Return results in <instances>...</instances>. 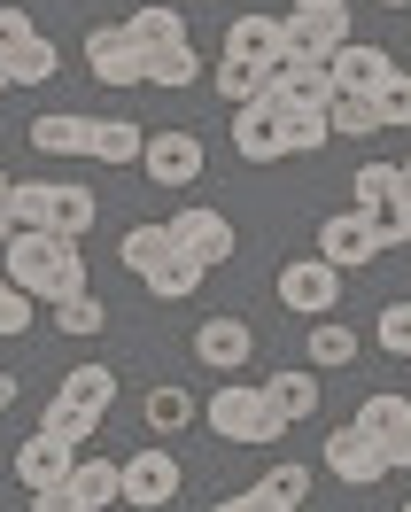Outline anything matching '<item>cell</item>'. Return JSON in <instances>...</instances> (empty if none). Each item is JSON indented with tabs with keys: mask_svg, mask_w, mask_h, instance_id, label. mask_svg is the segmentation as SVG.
Masks as SVG:
<instances>
[{
	"mask_svg": "<svg viewBox=\"0 0 411 512\" xmlns=\"http://www.w3.org/2000/svg\"><path fill=\"white\" fill-rule=\"evenodd\" d=\"M373 8H411V0H373Z\"/></svg>",
	"mask_w": 411,
	"mask_h": 512,
	"instance_id": "47",
	"label": "cell"
},
{
	"mask_svg": "<svg viewBox=\"0 0 411 512\" xmlns=\"http://www.w3.org/2000/svg\"><path fill=\"white\" fill-rule=\"evenodd\" d=\"M94 218H101L94 187H55V233H63V241H86Z\"/></svg>",
	"mask_w": 411,
	"mask_h": 512,
	"instance_id": "30",
	"label": "cell"
},
{
	"mask_svg": "<svg viewBox=\"0 0 411 512\" xmlns=\"http://www.w3.org/2000/svg\"><path fill=\"white\" fill-rule=\"evenodd\" d=\"M125 39L140 47V63H148L163 47H187V16H179V8H156V0H148V8H125Z\"/></svg>",
	"mask_w": 411,
	"mask_h": 512,
	"instance_id": "17",
	"label": "cell"
},
{
	"mask_svg": "<svg viewBox=\"0 0 411 512\" xmlns=\"http://www.w3.org/2000/svg\"><path fill=\"white\" fill-rule=\"evenodd\" d=\"M295 8H349V0H295Z\"/></svg>",
	"mask_w": 411,
	"mask_h": 512,
	"instance_id": "46",
	"label": "cell"
},
{
	"mask_svg": "<svg viewBox=\"0 0 411 512\" xmlns=\"http://www.w3.org/2000/svg\"><path fill=\"white\" fill-rule=\"evenodd\" d=\"M70 466H78V443H55V435H32V443L16 450V481H24V489H63L70 481Z\"/></svg>",
	"mask_w": 411,
	"mask_h": 512,
	"instance_id": "16",
	"label": "cell"
},
{
	"mask_svg": "<svg viewBox=\"0 0 411 512\" xmlns=\"http://www.w3.org/2000/svg\"><path fill=\"white\" fill-rule=\"evenodd\" d=\"M334 47H349V8H287L280 16V55L326 63Z\"/></svg>",
	"mask_w": 411,
	"mask_h": 512,
	"instance_id": "5",
	"label": "cell"
},
{
	"mask_svg": "<svg viewBox=\"0 0 411 512\" xmlns=\"http://www.w3.org/2000/svg\"><path fill=\"white\" fill-rule=\"evenodd\" d=\"M163 225H171V241H179L194 264H210V272L233 256V218H225V210H202V202H187L179 218H163Z\"/></svg>",
	"mask_w": 411,
	"mask_h": 512,
	"instance_id": "8",
	"label": "cell"
},
{
	"mask_svg": "<svg viewBox=\"0 0 411 512\" xmlns=\"http://www.w3.org/2000/svg\"><path fill=\"white\" fill-rule=\"evenodd\" d=\"M0 86H8V70H0Z\"/></svg>",
	"mask_w": 411,
	"mask_h": 512,
	"instance_id": "50",
	"label": "cell"
},
{
	"mask_svg": "<svg viewBox=\"0 0 411 512\" xmlns=\"http://www.w3.org/2000/svg\"><path fill=\"white\" fill-rule=\"evenodd\" d=\"M303 497H311V466H272L256 489H241V497H225L210 512H295Z\"/></svg>",
	"mask_w": 411,
	"mask_h": 512,
	"instance_id": "13",
	"label": "cell"
},
{
	"mask_svg": "<svg viewBox=\"0 0 411 512\" xmlns=\"http://www.w3.org/2000/svg\"><path fill=\"white\" fill-rule=\"evenodd\" d=\"M140 148H148V125H132V117H94V140H86L94 163L125 171V163H140Z\"/></svg>",
	"mask_w": 411,
	"mask_h": 512,
	"instance_id": "20",
	"label": "cell"
},
{
	"mask_svg": "<svg viewBox=\"0 0 411 512\" xmlns=\"http://www.w3.org/2000/svg\"><path fill=\"white\" fill-rule=\"evenodd\" d=\"M225 63L272 70V63H280V16H264V8L233 16V24H225Z\"/></svg>",
	"mask_w": 411,
	"mask_h": 512,
	"instance_id": "15",
	"label": "cell"
},
{
	"mask_svg": "<svg viewBox=\"0 0 411 512\" xmlns=\"http://www.w3.org/2000/svg\"><path fill=\"white\" fill-rule=\"evenodd\" d=\"M24 39H32V8H8V0H0V63H8Z\"/></svg>",
	"mask_w": 411,
	"mask_h": 512,
	"instance_id": "41",
	"label": "cell"
},
{
	"mask_svg": "<svg viewBox=\"0 0 411 512\" xmlns=\"http://www.w3.org/2000/svg\"><path fill=\"white\" fill-rule=\"evenodd\" d=\"M202 140H194L187 125H163V132H148V148H140V171H148V179H156V187H194V179H202Z\"/></svg>",
	"mask_w": 411,
	"mask_h": 512,
	"instance_id": "6",
	"label": "cell"
},
{
	"mask_svg": "<svg viewBox=\"0 0 411 512\" xmlns=\"http://www.w3.org/2000/svg\"><path fill=\"white\" fill-rule=\"evenodd\" d=\"M326 125H334V140H373V132H380L373 94H334V101H326Z\"/></svg>",
	"mask_w": 411,
	"mask_h": 512,
	"instance_id": "29",
	"label": "cell"
},
{
	"mask_svg": "<svg viewBox=\"0 0 411 512\" xmlns=\"http://www.w3.org/2000/svg\"><path fill=\"white\" fill-rule=\"evenodd\" d=\"M280 303H287L303 326L326 319V311L342 303V272H334L326 256H287V264H280Z\"/></svg>",
	"mask_w": 411,
	"mask_h": 512,
	"instance_id": "4",
	"label": "cell"
},
{
	"mask_svg": "<svg viewBox=\"0 0 411 512\" xmlns=\"http://www.w3.org/2000/svg\"><path fill=\"white\" fill-rule=\"evenodd\" d=\"M8 86H47V78H55V70H63V47H55V39H24V47H16V55H8Z\"/></svg>",
	"mask_w": 411,
	"mask_h": 512,
	"instance_id": "24",
	"label": "cell"
},
{
	"mask_svg": "<svg viewBox=\"0 0 411 512\" xmlns=\"http://www.w3.org/2000/svg\"><path fill=\"white\" fill-rule=\"evenodd\" d=\"M311 256H326L334 272H357V264H373V256H380L373 218H365V210H334V218L318 225V249H311Z\"/></svg>",
	"mask_w": 411,
	"mask_h": 512,
	"instance_id": "9",
	"label": "cell"
},
{
	"mask_svg": "<svg viewBox=\"0 0 411 512\" xmlns=\"http://www.w3.org/2000/svg\"><path fill=\"white\" fill-rule=\"evenodd\" d=\"M86 140H94V117H39L32 125V148L39 156H86Z\"/></svg>",
	"mask_w": 411,
	"mask_h": 512,
	"instance_id": "25",
	"label": "cell"
},
{
	"mask_svg": "<svg viewBox=\"0 0 411 512\" xmlns=\"http://www.w3.org/2000/svg\"><path fill=\"white\" fill-rule=\"evenodd\" d=\"M349 357H357V334H349L342 319H311V365L334 373V365H349Z\"/></svg>",
	"mask_w": 411,
	"mask_h": 512,
	"instance_id": "35",
	"label": "cell"
},
{
	"mask_svg": "<svg viewBox=\"0 0 411 512\" xmlns=\"http://www.w3.org/2000/svg\"><path fill=\"white\" fill-rule=\"evenodd\" d=\"M396 171H404V194H411V163H396Z\"/></svg>",
	"mask_w": 411,
	"mask_h": 512,
	"instance_id": "48",
	"label": "cell"
},
{
	"mask_svg": "<svg viewBox=\"0 0 411 512\" xmlns=\"http://www.w3.org/2000/svg\"><path fill=\"white\" fill-rule=\"evenodd\" d=\"M373 342L388 357H411V303H388V311H380V319H373Z\"/></svg>",
	"mask_w": 411,
	"mask_h": 512,
	"instance_id": "40",
	"label": "cell"
},
{
	"mask_svg": "<svg viewBox=\"0 0 411 512\" xmlns=\"http://www.w3.org/2000/svg\"><path fill=\"white\" fill-rule=\"evenodd\" d=\"M256 388H264V404H272V412H280L287 427L318 412V381H311V365H280V373H264Z\"/></svg>",
	"mask_w": 411,
	"mask_h": 512,
	"instance_id": "18",
	"label": "cell"
},
{
	"mask_svg": "<svg viewBox=\"0 0 411 512\" xmlns=\"http://www.w3.org/2000/svg\"><path fill=\"white\" fill-rule=\"evenodd\" d=\"M101 412H86V404H70V396H55L47 404V419H39V435H55V443H94Z\"/></svg>",
	"mask_w": 411,
	"mask_h": 512,
	"instance_id": "31",
	"label": "cell"
},
{
	"mask_svg": "<svg viewBox=\"0 0 411 512\" xmlns=\"http://www.w3.org/2000/svg\"><path fill=\"white\" fill-rule=\"evenodd\" d=\"M404 512H411V497H404Z\"/></svg>",
	"mask_w": 411,
	"mask_h": 512,
	"instance_id": "51",
	"label": "cell"
},
{
	"mask_svg": "<svg viewBox=\"0 0 411 512\" xmlns=\"http://www.w3.org/2000/svg\"><path fill=\"white\" fill-rule=\"evenodd\" d=\"M202 419H210V435L218 443H280L287 435V419L264 404V388L256 381H225V388H210V404H202Z\"/></svg>",
	"mask_w": 411,
	"mask_h": 512,
	"instance_id": "2",
	"label": "cell"
},
{
	"mask_svg": "<svg viewBox=\"0 0 411 512\" xmlns=\"http://www.w3.org/2000/svg\"><path fill=\"white\" fill-rule=\"evenodd\" d=\"M148 86H194V78H202V55H194V39L187 47H163V55H148Z\"/></svg>",
	"mask_w": 411,
	"mask_h": 512,
	"instance_id": "34",
	"label": "cell"
},
{
	"mask_svg": "<svg viewBox=\"0 0 411 512\" xmlns=\"http://www.w3.org/2000/svg\"><path fill=\"white\" fill-rule=\"evenodd\" d=\"M326 474L349 481V489H373V481H388V450L373 435H357V427H334L326 435Z\"/></svg>",
	"mask_w": 411,
	"mask_h": 512,
	"instance_id": "10",
	"label": "cell"
},
{
	"mask_svg": "<svg viewBox=\"0 0 411 512\" xmlns=\"http://www.w3.org/2000/svg\"><path fill=\"white\" fill-rule=\"evenodd\" d=\"M140 412H148V427H156V435H179V427H194V419H202V404H194L179 381H163V388H148V404H140Z\"/></svg>",
	"mask_w": 411,
	"mask_h": 512,
	"instance_id": "26",
	"label": "cell"
},
{
	"mask_svg": "<svg viewBox=\"0 0 411 512\" xmlns=\"http://www.w3.org/2000/svg\"><path fill=\"white\" fill-rule=\"evenodd\" d=\"M280 140H287V156H318V148L334 140V125H326V109H287Z\"/></svg>",
	"mask_w": 411,
	"mask_h": 512,
	"instance_id": "32",
	"label": "cell"
},
{
	"mask_svg": "<svg viewBox=\"0 0 411 512\" xmlns=\"http://www.w3.org/2000/svg\"><path fill=\"white\" fill-rule=\"evenodd\" d=\"M404 419H411V404L396 396V388H380V396H365V404H357V419H349V427H357V435H373V443H388Z\"/></svg>",
	"mask_w": 411,
	"mask_h": 512,
	"instance_id": "27",
	"label": "cell"
},
{
	"mask_svg": "<svg viewBox=\"0 0 411 512\" xmlns=\"http://www.w3.org/2000/svg\"><path fill=\"white\" fill-rule=\"evenodd\" d=\"M218 94L233 101V109H249V101H264V94H272V70H249V63H225V70H218Z\"/></svg>",
	"mask_w": 411,
	"mask_h": 512,
	"instance_id": "37",
	"label": "cell"
},
{
	"mask_svg": "<svg viewBox=\"0 0 411 512\" xmlns=\"http://www.w3.org/2000/svg\"><path fill=\"white\" fill-rule=\"evenodd\" d=\"M349 194H357V210H373L380 194H404V171H396V163H365V171H357V179H349Z\"/></svg>",
	"mask_w": 411,
	"mask_h": 512,
	"instance_id": "38",
	"label": "cell"
},
{
	"mask_svg": "<svg viewBox=\"0 0 411 512\" xmlns=\"http://www.w3.org/2000/svg\"><path fill=\"white\" fill-rule=\"evenodd\" d=\"M171 249H179V241H171V225H125V241H117V264H125L132 280H148V272H156Z\"/></svg>",
	"mask_w": 411,
	"mask_h": 512,
	"instance_id": "22",
	"label": "cell"
},
{
	"mask_svg": "<svg viewBox=\"0 0 411 512\" xmlns=\"http://www.w3.org/2000/svg\"><path fill=\"white\" fill-rule=\"evenodd\" d=\"M280 125H287V109H280L272 94L249 101V109H233V148H241V163H280V156H287Z\"/></svg>",
	"mask_w": 411,
	"mask_h": 512,
	"instance_id": "11",
	"label": "cell"
},
{
	"mask_svg": "<svg viewBox=\"0 0 411 512\" xmlns=\"http://www.w3.org/2000/svg\"><path fill=\"white\" fill-rule=\"evenodd\" d=\"M32 512H78V497H70V481H63V489H39V497H32Z\"/></svg>",
	"mask_w": 411,
	"mask_h": 512,
	"instance_id": "44",
	"label": "cell"
},
{
	"mask_svg": "<svg viewBox=\"0 0 411 512\" xmlns=\"http://www.w3.org/2000/svg\"><path fill=\"white\" fill-rule=\"evenodd\" d=\"M0 280L39 295V303H63V295H86V256L63 233H16L0 249Z\"/></svg>",
	"mask_w": 411,
	"mask_h": 512,
	"instance_id": "1",
	"label": "cell"
},
{
	"mask_svg": "<svg viewBox=\"0 0 411 512\" xmlns=\"http://www.w3.org/2000/svg\"><path fill=\"white\" fill-rule=\"evenodd\" d=\"M179 489H187V466H179L163 443H148V450H132V458H125V497H117V505L156 512V505H179Z\"/></svg>",
	"mask_w": 411,
	"mask_h": 512,
	"instance_id": "3",
	"label": "cell"
},
{
	"mask_svg": "<svg viewBox=\"0 0 411 512\" xmlns=\"http://www.w3.org/2000/svg\"><path fill=\"white\" fill-rule=\"evenodd\" d=\"M86 78H101V86H148V70H140V47L125 39V24H94L86 32Z\"/></svg>",
	"mask_w": 411,
	"mask_h": 512,
	"instance_id": "7",
	"label": "cell"
},
{
	"mask_svg": "<svg viewBox=\"0 0 411 512\" xmlns=\"http://www.w3.org/2000/svg\"><path fill=\"white\" fill-rule=\"evenodd\" d=\"M194 357H202L210 373H241L256 357V326L249 319H202L194 326Z\"/></svg>",
	"mask_w": 411,
	"mask_h": 512,
	"instance_id": "12",
	"label": "cell"
},
{
	"mask_svg": "<svg viewBox=\"0 0 411 512\" xmlns=\"http://www.w3.org/2000/svg\"><path fill=\"white\" fill-rule=\"evenodd\" d=\"M380 450H388V474H396V466H411V419H404V427H396Z\"/></svg>",
	"mask_w": 411,
	"mask_h": 512,
	"instance_id": "43",
	"label": "cell"
},
{
	"mask_svg": "<svg viewBox=\"0 0 411 512\" xmlns=\"http://www.w3.org/2000/svg\"><path fill=\"white\" fill-rule=\"evenodd\" d=\"M202 280H210V264H194L187 249H171V256L156 264V272L140 280V288L156 295V303H194V295H202Z\"/></svg>",
	"mask_w": 411,
	"mask_h": 512,
	"instance_id": "21",
	"label": "cell"
},
{
	"mask_svg": "<svg viewBox=\"0 0 411 512\" xmlns=\"http://www.w3.org/2000/svg\"><path fill=\"white\" fill-rule=\"evenodd\" d=\"M55 326L86 342V334H101V326H109V311H101L94 295H63V303H55Z\"/></svg>",
	"mask_w": 411,
	"mask_h": 512,
	"instance_id": "39",
	"label": "cell"
},
{
	"mask_svg": "<svg viewBox=\"0 0 411 512\" xmlns=\"http://www.w3.org/2000/svg\"><path fill=\"white\" fill-rule=\"evenodd\" d=\"M404 365H411V357H404Z\"/></svg>",
	"mask_w": 411,
	"mask_h": 512,
	"instance_id": "52",
	"label": "cell"
},
{
	"mask_svg": "<svg viewBox=\"0 0 411 512\" xmlns=\"http://www.w3.org/2000/svg\"><path fill=\"white\" fill-rule=\"evenodd\" d=\"M388 70H396V55H388V47H373V39H349V47H334V55H326L334 94H373Z\"/></svg>",
	"mask_w": 411,
	"mask_h": 512,
	"instance_id": "14",
	"label": "cell"
},
{
	"mask_svg": "<svg viewBox=\"0 0 411 512\" xmlns=\"http://www.w3.org/2000/svg\"><path fill=\"white\" fill-rule=\"evenodd\" d=\"M24 326H32V295L0 280V334H24Z\"/></svg>",
	"mask_w": 411,
	"mask_h": 512,
	"instance_id": "42",
	"label": "cell"
},
{
	"mask_svg": "<svg viewBox=\"0 0 411 512\" xmlns=\"http://www.w3.org/2000/svg\"><path fill=\"white\" fill-rule=\"evenodd\" d=\"M8 218H16V233H55V179L8 187Z\"/></svg>",
	"mask_w": 411,
	"mask_h": 512,
	"instance_id": "23",
	"label": "cell"
},
{
	"mask_svg": "<svg viewBox=\"0 0 411 512\" xmlns=\"http://www.w3.org/2000/svg\"><path fill=\"white\" fill-rule=\"evenodd\" d=\"M365 218H373V241H380V249H404V241H411V194H380Z\"/></svg>",
	"mask_w": 411,
	"mask_h": 512,
	"instance_id": "33",
	"label": "cell"
},
{
	"mask_svg": "<svg viewBox=\"0 0 411 512\" xmlns=\"http://www.w3.org/2000/svg\"><path fill=\"white\" fill-rule=\"evenodd\" d=\"M55 396L86 404V412H109V404H117V373H109V365H78V373H63V388H55Z\"/></svg>",
	"mask_w": 411,
	"mask_h": 512,
	"instance_id": "28",
	"label": "cell"
},
{
	"mask_svg": "<svg viewBox=\"0 0 411 512\" xmlns=\"http://www.w3.org/2000/svg\"><path fill=\"white\" fill-rule=\"evenodd\" d=\"M373 117H380V132L411 125V70H388V78L373 86Z\"/></svg>",
	"mask_w": 411,
	"mask_h": 512,
	"instance_id": "36",
	"label": "cell"
},
{
	"mask_svg": "<svg viewBox=\"0 0 411 512\" xmlns=\"http://www.w3.org/2000/svg\"><path fill=\"white\" fill-rule=\"evenodd\" d=\"M8 404H16V373H0V412H8Z\"/></svg>",
	"mask_w": 411,
	"mask_h": 512,
	"instance_id": "45",
	"label": "cell"
},
{
	"mask_svg": "<svg viewBox=\"0 0 411 512\" xmlns=\"http://www.w3.org/2000/svg\"><path fill=\"white\" fill-rule=\"evenodd\" d=\"M70 497H78V512H101L125 497V466L117 458H86L78 450V466H70Z\"/></svg>",
	"mask_w": 411,
	"mask_h": 512,
	"instance_id": "19",
	"label": "cell"
},
{
	"mask_svg": "<svg viewBox=\"0 0 411 512\" xmlns=\"http://www.w3.org/2000/svg\"><path fill=\"white\" fill-rule=\"evenodd\" d=\"M8 187H16V179H8V171H0V194H8Z\"/></svg>",
	"mask_w": 411,
	"mask_h": 512,
	"instance_id": "49",
	"label": "cell"
}]
</instances>
